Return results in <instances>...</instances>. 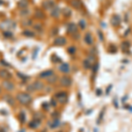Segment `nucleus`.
Masks as SVG:
<instances>
[{
  "mask_svg": "<svg viewBox=\"0 0 132 132\" xmlns=\"http://www.w3.org/2000/svg\"><path fill=\"white\" fill-rule=\"evenodd\" d=\"M16 99L20 104L25 105V106L29 105L32 102V97L28 93H19V94H17Z\"/></svg>",
  "mask_w": 132,
  "mask_h": 132,
  "instance_id": "obj_1",
  "label": "nucleus"
},
{
  "mask_svg": "<svg viewBox=\"0 0 132 132\" xmlns=\"http://www.w3.org/2000/svg\"><path fill=\"white\" fill-rule=\"evenodd\" d=\"M43 87H44V85H43V83H42V82L35 81V83H33L31 86H28V90H30V91H39V90L43 89Z\"/></svg>",
  "mask_w": 132,
  "mask_h": 132,
  "instance_id": "obj_2",
  "label": "nucleus"
},
{
  "mask_svg": "<svg viewBox=\"0 0 132 132\" xmlns=\"http://www.w3.org/2000/svg\"><path fill=\"white\" fill-rule=\"evenodd\" d=\"M0 78H2L5 80H8L12 78V74H11L10 72L5 69L0 70Z\"/></svg>",
  "mask_w": 132,
  "mask_h": 132,
  "instance_id": "obj_3",
  "label": "nucleus"
},
{
  "mask_svg": "<svg viewBox=\"0 0 132 132\" xmlns=\"http://www.w3.org/2000/svg\"><path fill=\"white\" fill-rule=\"evenodd\" d=\"M2 86H3L5 90H7L9 92L12 91L14 89V85L12 84V82L8 81V80H5V81H3V83H2Z\"/></svg>",
  "mask_w": 132,
  "mask_h": 132,
  "instance_id": "obj_4",
  "label": "nucleus"
},
{
  "mask_svg": "<svg viewBox=\"0 0 132 132\" xmlns=\"http://www.w3.org/2000/svg\"><path fill=\"white\" fill-rule=\"evenodd\" d=\"M71 79L69 78V77H63V78H61V79H60V83H61V85L63 86H70L71 85Z\"/></svg>",
  "mask_w": 132,
  "mask_h": 132,
  "instance_id": "obj_5",
  "label": "nucleus"
},
{
  "mask_svg": "<svg viewBox=\"0 0 132 132\" xmlns=\"http://www.w3.org/2000/svg\"><path fill=\"white\" fill-rule=\"evenodd\" d=\"M67 31L71 35H74V34H76L78 32V27H77V26L74 23H70L67 27Z\"/></svg>",
  "mask_w": 132,
  "mask_h": 132,
  "instance_id": "obj_6",
  "label": "nucleus"
},
{
  "mask_svg": "<svg viewBox=\"0 0 132 132\" xmlns=\"http://www.w3.org/2000/svg\"><path fill=\"white\" fill-rule=\"evenodd\" d=\"M66 43V39L63 36H60V37H56L54 41V44L56 46H63L65 45Z\"/></svg>",
  "mask_w": 132,
  "mask_h": 132,
  "instance_id": "obj_7",
  "label": "nucleus"
},
{
  "mask_svg": "<svg viewBox=\"0 0 132 132\" xmlns=\"http://www.w3.org/2000/svg\"><path fill=\"white\" fill-rule=\"evenodd\" d=\"M56 98L58 100V101L60 103H65L67 101V95H66L65 93H57L56 95Z\"/></svg>",
  "mask_w": 132,
  "mask_h": 132,
  "instance_id": "obj_8",
  "label": "nucleus"
},
{
  "mask_svg": "<svg viewBox=\"0 0 132 132\" xmlns=\"http://www.w3.org/2000/svg\"><path fill=\"white\" fill-rule=\"evenodd\" d=\"M111 24L114 27H118L121 24V18L119 15H114L111 18Z\"/></svg>",
  "mask_w": 132,
  "mask_h": 132,
  "instance_id": "obj_9",
  "label": "nucleus"
},
{
  "mask_svg": "<svg viewBox=\"0 0 132 132\" xmlns=\"http://www.w3.org/2000/svg\"><path fill=\"white\" fill-rule=\"evenodd\" d=\"M3 99L5 100V101L7 102L10 106H14V105H15V101H14V99L11 96V95L6 94V95H5V96L3 97Z\"/></svg>",
  "mask_w": 132,
  "mask_h": 132,
  "instance_id": "obj_10",
  "label": "nucleus"
},
{
  "mask_svg": "<svg viewBox=\"0 0 132 132\" xmlns=\"http://www.w3.org/2000/svg\"><path fill=\"white\" fill-rule=\"evenodd\" d=\"M59 70L63 73H68L70 71V65L68 63H62L59 67Z\"/></svg>",
  "mask_w": 132,
  "mask_h": 132,
  "instance_id": "obj_11",
  "label": "nucleus"
},
{
  "mask_svg": "<svg viewBox=\"0 0 132 132\" xmlns=\"http://www.w3.org/2000/svg\"><path fill=\"white\" fill-rule=\"evenodd\" d=\"M85 42H86L88 45H92L93 42V36L90 33H87L86 35H85V38H84Z\"/></svg>",
  "mask_w": 132,
  "mask_h": 132,
  "instance_id": "obj_12",
  "label": "nucleus"
},
{
  "mask_svg": "<svg viewBox=\"0 0 132 132\" xmlns=\"http://www.w3.org/2000/svg\"><path fill=\"white\" fill-rule=\"evenodd\" d=\"M71 5L73 6L74 8H76V9H81V7H82V4L79 0H71Z\"/></svg>",
  "mask_w": 132,
  "mask_h": 132,
  "instance_id": "obj_13",
  "label": "nucleus"
},
{
  "mask_svg": "<svg viewBox=\"0 0 132 132\" xmlns=\"http://www.w3.org/2000/svg\"><path fill=\"white\" fill-rule=\"evenodd\" d=\"M59 14H60V9H59L58 7H53L52 10H51V15H52L53 17H56V18H57V17L59 16Z\"/></svg>",
  "mask_w": 132,
  "mask_h": 132,
  "instance_id": "obj_14",
  "label": "nucleus"
},
{
  "mask_svg": "<svg viewBox=\"0 0 132 132\" xmlns=\"http://www.w3.org/2000/svg\"><path fill=\"white\" fill-rule=\"evenodd\" d=\"M51 75H53V71L48 70V71H45L42 72V73L40 74V77H41V78H48V77H50Z\"/></svg>",
  "mask_w": 132,
  "mask_h": 132,
  "instance_id": "obj_15",
  "label": "nucleus"
},
{
  "mask_svg": "<svg viewBox=\"0 0 132 132\" xmlns=\"http://www.w3.org/2000/svg\"><path fill=\"white\" fill-rule=\"evenodd\" d=\"M35 16V18H37V19H44V17H45L44 12H42V10H36Z\"/></svg>",
  "mask_w": 132,
  "mask_h": 132,
  "instance_id": "obj_16",
  "label": "nucleus"
},
{
  "mask_svg": "<svg viewBox=\"0 0 132 132\" xmlns=\"http://www.w3.org/2000/svg\"><path fill=\"white\" fill-rule=\"evenodd\" d=\"M83 64H84V66H85V68H86V69H89V68L92 67V64H93V61L90 60V58H86V60L84 61Z\"/></svg>",
  "mask_w": 132,
  "mask_h": 132,
  "instance_id": "obj_17",
  "label": "nucleus"
},
{
  "mask_svg": "<svg viewBox=\"0 0 132 132\" xmlns=\"http://www.w3.org/2000/svg\"><path fill=\"white\" fill-rule=\"evenodd\" d=\"M28 5V3H27V0H20L18 4V6L20 8H22V9H25L27 6Z\"/></svg>",
  "mask_w": 132,
  "mask_h": 132,
  "instance_id": "obj_18",
  "label": "nucleus"
},
{
  "mask_svg": "<svg viewBox=\"0 0 132 132\" xmlns=\"http://www.w3.org/2000/svg\"><path fill=\"white\" fill-rule=\"evenodd\" d=\"M47 81H48L50 84H54V83L56 82V79H57V77L56 76H54V75H51L50 77H48V78H47Z\"/></svg>",
  "mask_w": 132,
  "mask_h": 132,
  "instance_id": "obj_19",
  "label": "nucleus"
},
{
  "mask_svg": "<svg viewBox=\"0 0 132 132\" xmlns=\"http://www.w3.org/2000/svg\"><path fill=\"white\" fill-rule=\"evenodd\" d=\"M20 14L22 17H27L29 14V10H27V9H22V10H20Z\"/></svg>",
  "mask_w": 132,
  "mask_h": 132,
  "instance_id": "obj_20",
  "label": "nucleus"
},
{
  "mask_svg": "<svg viewBox=\"0 0 132 132\" xmlns=\"http://www.w3.org/2000/svg\"><path fill=\"white\" fill-rule=\"evenodd\" d=\"M23 34H24V35L28 36V37H33V36H35V34H34L33 32H31L30 30H25L23 32Z\"/></svg>",
  "mask_w": 132,
  "mask_h": 132,
  "instance_id": "obj_21",
  "label": "nucleus"
},
{
  "mask_svg": "<svg viewBox=\"0 0 132 132\" xmlns=\"http://www.w3.org/2000/svg\"><path fill=\"white\" fill-rule=\"evenodd\" d=\"M43 5L45 6L46 8H53L54 7V4H53V2H45V3L43 4Z\"/></svg>",
  "mask_w": 132,
  "mask_h": 132,
  "instance_id": "obj_22",
  "label": "nucleus"
},
{
  "mask_svg": "<svg viewBox=\"0 0 132 132\" xmlns=\"http://www.w3.org/2000/svg\"><path fill=\"white\" fill-rule=\"evenodd\" d=\"M22 24L23 26H31L32 20H30L29 19H25V20L22 21Z\"/></svg>",
  "mask_w": 132,
  "mask_h": 132,
  "instance_id": "obj_23",
  "label": "nucleus"
},
{
  "mask_svg": "<svg viewBox=\"0 0 132 132\" xmlns=\"http://www.w3.org/2000/svg\"><path fill=\"white\" fill-rule=\"evenodd\" d=\"M63 14L64 16H69L70 14H71V11L68 10L67 8H65V9H63Z\"/></svg>",
  "mask_w": 132,
  "mask_h": 132,
  "instance_id": "obj_24",
  "label": "nucleus"
},
{
  "mask_svg": "<svg viewBox=\"0 0 132 132\" xmlns=\"http://www.w3.org/2000/svg\"><path fill=\"white\" fill-rule=\"evenodd\" d=\"M34 27H35V29H36V30H38V31L42 30V26H41V24H39V23L35 24V26H34Z\"/></svg>",
  "mask_w": 132,
  "mask_h": 132,
  "instance_id": "obj_25",
  "label": "nucleus"
},
{
  "mask_svg": "<svg viewBox=\"0 0 132 132\" xmlns=\"http://www.w3.org/2000/svg\"><path fill=\"white\" fill-rule=\"evenodd\" d=\"M68 51H69L71 54H74V53L76 52V50H75V48H73V47H71V48H69Z\"/></svg>",
  "mask_w": 132,
  "mask_h": 132,
  "instance_id": "obj_26",
  "label": "nucleus"
},
{
  "mask_svg": "<svg viewBox=\"0 0 132 132\" xmlns=\"http://www.w3.org/2000/svg\"><path fill=\"white\" fill-rule=\"evenodd\" d=\"M79 25H80V27H81V28H85V27H86V22H85L84 20H80Z\"/></svg>",
  "mask_w": 132,
  "mask_h": 132,
  "instance_id": "obj_27",
  "label": "nucleus"
},
{
  "mask_svg": "<svg viewBox=\"0 0 132 132\" xmlns=\"http://www.w3.org/2000/svg\"><path fill=\"white\" fill-rule=\"evenodd\" d=\"M0 93H1V87H0Z\"/></svg>",
  "mask_w": 132,
  "mask_h": 132,
  "instance_id": "obj_28",
  "label": "nucleus"
}]
</instances>
